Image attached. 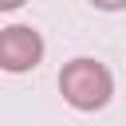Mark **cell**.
I'll list each match as a JSON object with an SVG mask.
<instances>
[{
    "mask_svg": "<svg viewBox=\"0 0 126 126\" xmlns=\"http://www.w3.org/2000/svg\"><path fill=\"white\" fill-rule=\"evenodd\" d=\"M20 4H24V0H0V12H16Z\"/></svg>",
    "mask_w": 126,
    "mask_h": 126,
    "instance_id": "277c9868",
    "label": "cell"
},
{
    "mask_svg": "<svg viewBox=\"0 0 126 126\" xmlns=\"http://www.w3.org/2000/svg\"><path fill=\"white\" fill-rule=\"evenodd\" d=\"M59 94L75 110H102L110 102V94H114V75H110L106 63L79 55V59L63 63V71H59Z\"/></svg>",
    "mask_w": 126,
    "mask_h": 126,
    "instance_id": "6da1fadb",
    "label": "cell"
},
{
    "mask_svg": "<svg viewBox=\"0 0 126 126\" xmlns=\"http://www.w3.org/2000/svg\"><path fill=\"white\" fill-rule=\"evenodd\" d=\"M43 59V35L28 24H12L0 32V67L8 75H24L32 67H39Z\"/></svg>",
    "mask_w": 126,
    "mask_h": 126,
    "instance_id": "7a4b0ae2",
    "label": "cell"
},
{
    "mask_svg": "<svg viewBox=\"0 0 126 126\" xmlns=\"http://www.w3.org/2000/svg\"><path fill=\"white\" fill-rule=\"evenodd\" d=\"M94 8H102V12H122L126 8V0H91Z\"/></svg>",
    "mask_w": 126,
    "mask_h": 126,
    "instance_id": "3957f363",
    "label": "cell"
}]
</instances>
